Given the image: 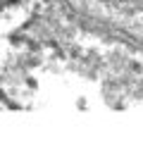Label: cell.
Wrapping results in <instances>:
<instances>
[{
  "label": "cell",
  "instance_id": "6da1fadb",
  "mask_svg": "<svg viewBox=\"0 0 143 155\" xmlns=\"http://www.w3.org/2000/svg\"><path fill=\"white\" fill-rule=\"evenodd\" d=\"M0 100H5V91L2 88H0Z\"/></svg>",
  "mask_w": 143,
  "mask_h": 155
}]
</instances>
